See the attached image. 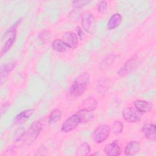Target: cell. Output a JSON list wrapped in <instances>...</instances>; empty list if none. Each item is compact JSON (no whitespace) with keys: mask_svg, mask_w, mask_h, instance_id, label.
I'll list each match as a JSON object with an SVG mask.
<instances>
[{"mask_svg":"<svg viewBox=\"0 0 156 156\" xmlns=\"http://www.w3.org/2000/svg\"><path fill=\"white\" fill-rule=\"evenodd\" d=\"M93 118L92 112L80 109L76 113L68 118L62 124L60 130L63 133L69 132L75 129L80 123L90 121Z\"/></svg>","mask_w":156,"mask_h":156,"instance_id":"6da1fadb","label":"cell"},{"mask_svg":"<svg viewBox=\"0 0 156 156\" xmlns=\"http://www.w3.org/2000/svg\"><path fill=\"white\" fill-rule=\"evenodd\" d=\"M90 79V76L87 72H83L79 74L69 87L70 94L74 97L82 96L87 89Z\"/></svg>","mask_w":156,"mask_h":156,"instance_id":"7a4b0ae2","label":"cell"},{"mask_svg":"<svg viewBox=\"0 0 156 156\" xmlns=\"http://www.w3.org/2000/svg\"><path fill=\"white\" fill-rule=\"evenodd\" d=\"M23 18L18 19V21H16L14 24H13L9 28L7 29V30L4 34L2 40H4L5 38H7V39L5 40L4 44H3L1 51V57H2L4 54H5L12 46L16 35V30L19 26V25L21 24Z\"/></svg>","mask_w":156,"mask_h":156,"instance_id":"3957f363","label":"cell"},{"mask_svg":"<svg viewBox=\"0 0 156 156\" xmlns=\"http://www.w3.org/2000/svg\"><path fill=\"white\" fill-rule=\"evenodd\" d=\"M43 127V122L41 119L37 120L32 123L23 135L24 144L27 146L31 145L40 134Z\"/></svg>","mask_w":156,"mask_h":156,"instance_id":"277c9868","label":"cell"},{"mask_svg":"<svg viewBox=\"0 0 156 156\" xmlns=\"http://www.w3.org/2000/svg\"><path fill=\"white\" fill-rule=\"evenodd\" d=\"M110 130V127L108 125L105 124H101L93 132L92 138L96 143H102L108 138Z\"/></svg>","mask_w":156,"mask_h":156,"instance_id":"5b68a950","label":"cell"},{"mask_svg":"<svg viewBox=\"0 0 156 156\" xmlns=\"http://www.w3.org/2000/svg\"><path fill=\"white\" fill-rule=\"evenodd\" d=\"M81 24L83 29L90 34H93L96 30V21L93 14L85 12L81 18Z\"/></svg>","mask_w":156,"mask_h":156,"instance_id":"8992f818","label":"cell"},{"mask_svg":"<svg viewBox=\"0 0 156 156\" xmlns=\"http://www.w3.org/2000/svg\"><path fill=\"white\" fill-rule=\"evenodd\" d=\"M138 64V58L136 55H135L129 58L124 65L120 68L118 71V74L120 77H125L132 72Z\"/></svg>","mask_w":156,"mask_h":156,"instance_id":"52a82bcc","label":"cell"},{"mask_svg":"<svg viewBox=\"0 0 156 156\" xmlns=\"http://www.w3.org/2000/svg\"><path fill=\"white\" fill-rule=\"evenodd\" d=\"M122 115L124 120L127 122H138L141 120L143 113L138 111L135 108L127 107L123 109Z\"/></svg>","mask_w":156,"mask_h":156,"instance_id":"ba28073f","label":"cell"},{"mask_svg":"<svg viewBox=\"0 0 156 156\" xmlns=\"http://www.w3.org/2000/svg\"><path fill=\"white\" fill-rule=\"evenodd\" d=\"M62 40L70 49H75L77 46L78 37L73 32L68 31L65 32L62 36Z\"/></svg>","mask_w":156,"mask_h":156,"instance_id":"9c48e42d","label":"cell"},{"mask_svg":"<svg viewBox=\"0 0 156 156\" xmlns=\"http://www.w3.org/2000/svg\"><path fill=\"white\" fill-rule=\"evenodd\" d=\"M144 136L151 141H155L156 139L155 125L151 123L144 124L141 129Z\"/></svg>","mask_w":156,"mask_h":156,"instance_id":"30bf717a","label":"cell"},{"mask_svg":"<svg viewBox=\"0 0 156 156\" xmlns=\"http://www.w3.org/2000/svg\"><path fill=\"white\" fill-rule=\"evenodd\" d=\"M140 150V144L138 141L133 140L129 142L124 148V155H133L136 154Z\"/></svg>","mask_w":156,"mask_h":156,"instance_id":"8fae6325","label":"cell"},{"mask_svg":"<svg viewBox=\"0 0 156 156\" xmlns=\"http://www.w3.org/2000/svg\"><path fill=\"white\" fill-rule=\"evenodd\" d=\"M104 153L108 156H118L121 153V150L119 146L115 141L109 143L104 148Z\"/></svg>","mask_w":156,"mask_h":156,"instance_id":"7c38bea8","label":"cell"},{"mask_svg":"<svg viewBox=\"0 0 156 156\" xmlns=\"http://www.w3.org/2000/svg\"><path fill=\"white\" fill-rule=\"evenodd\" d=\"M98 102L93 97H88L84 99L81 104V108L88 112H93L97 107Z\"/></svg>","mask_w":156,"mask_h":156,"instance_id":"4fadbf2b","label":"cell"},{"mask_svg":"<svg viewBox=\"0 0 156 156\" xmlns=\"http://www.w3.org/2000/svg\"><path fill=\"white\" fill-rule=\"evenodd\" d=\"M122 22V16L119 13L113 14L108 20L107 23L108 30H113L118 27Z\"/></svg>","mask_w":156,"mask_h":156,"instance_id":"5bb4252c","label":"cell"},{"mask_svg":"<svg viewBox=\"0 0 156 156\" xmlns=\"http://www.w3.org/2000/svg\"><path fill=\"white\" fill-rule=\"evenodd\" d=\"M135 108L142 113H149L152 109L151 104L146 101L138 99L134 102Z\"/></svg>","mask_w":156,"mask_h":156,"instance_id":"9a60e30c","label":"cell"},{"mask_svg":"<svg viewBox=\"0 0 156 156\" xmlns=\"http://www.w3.org/2000/svg\"><path fill=\"white\" fill-rule=\"evenodd\" d=\"M14 67L15 64L12 62L7 63L1 66L0 68V79L1 83H2L4 80H5V79H6L9 74L12 71Z\"/></svg>","mask_w":156,"mask_h":156,"instance_id":"2e32d148","label":"cell"},{"mask_svg":"<svg viewBox=\"0 0 156 156\" xmlns=\"http://www.w3.org/2000/svg\"><path fill=\"white\" fill-rule=\"evenodd\" d=\"M51 46L53 50L59 52H66L70 49V48L61 39H55L52 42Z\"/></svg>","mask_w":156,"mask_h":156,"instance_id":"e0dca14e","label":"cell"},{"mask_svg":"<svg viewBox=\"0 0 156 156\" xmlns=\"http://www.w3.org/2000/svg\"><path fill=\"white\" fill-rule=\"evenodd\" d=\"M34 113V109L29 108L25 110L20 113H18L14 119V122H20L23 121H25L29 118Z\"/></svg>","mask_w":156,"mask_h":156,"instance_id":"ac0fdd59","label":"cell"},{"mask_svg":"<svg viewBox=\"0 0 156 156\" xmlns=\"http://www.w3.org/2000/svg\"><path fill=\"white\" fill-rule=\"evenodd\" d=\"M91 151L90 146L88 143L84 142L80 144L77 148L76 151V155L79 156L87 155Z\"/></svg>","mask_w":156,"mask_h":156,"instance_id":"d6986e66","label":"cell"},{"mask_svg":"<svg viewBox=\"0 0 156 156\" xmlns=\"http://www.w3.org/2000/svg\"><path fill=\"white\" fill-rule=\"evenodd\" d=\"M115 57H116L115 54H110L101 62L99 65V68L102 70L107 69L113 64L115 59Z\"/></svg>","mask_w":156,"mask_h":156,"instance_id":"ffe728a7","label":"cell"},{"mask_svg":"<svg viewBox=\"0 0 156 156\" xmlns=\"http://www.w3.org/2000/svg\"><path fill=\"white\" fill-rule=\"evenodd\" d=\"M62 118V112L58 109L55 108L52 110L49 115V119L48 122L50 124H53L57 122L58 121H59Z\"/></svg>","mask_w":156,"mask_h":156,"instance_id":"44dd1931","label":"cell"},{"mask_svg":"<svg viewBox=\"0 0 156 156\" xmlns=\"http://www.w3.org/2000/svg\"><path fill=\"white\" fill-rule=\"evenodd\" d=\"M51 38V34L48 30H43L38 34V40L42 44L48 43L50 41Z\"/></svg>","mask_w":156,"mask_h":156,"instance_id":"7402d4cb","label":"cell"},{"mask_svg":"<svg viewBox=\"0 0 156 156\" xmlns=\"http://www.w3.org/2000/svg\"><path fill=\"white\" fill-rule=\"evenodd\" d=\"M112 132L115 134H120L123 130V124L119 121H115L112 125L110 129Z\"/></svg>","mask_w":156,"mask_h":156,"instance_id":"603a6c76","label":"cell"},{"mask_svg":"<svg viewBox=\"0 0 156 156\" xmlns=\"http://www.w3.org/2000/svg\"><path fill=\"white\" fill-rule=\"evenodd\" d=\"M24 132H25V130L23 127L18 128V129L16 130L15 132V135H14V140L15 141V142L18 141L21 139H23Z\"/></svg>","mask_w":156,"mask_h":156,"instance_id":"cb8c5ba5","label":"cell"},{"mask_svg":"<svg viewBox=\"0 0 156 156\" xmlns=\"http://www.w3.org/2000/svg\"><path fill=\"white\" fill-rule=\"evenodd\" d=\"M90 1H87V0H81V1H72V5L74 8L76 9H81L82 7L85 6L87 5L89 2H90Z\"/></svg>","mask_w":156,"mask_h":156,"instance_id":"d4e9b609","label":"cell"},{"mask_svg":"<svg viewBox=\"0 0 156 156\" xmlns=\"http://www.w3.org/2000/svg\"><path fill=\"white\" fill-rule=\"evenodd\" d=\"M107 2L106 1H101L99 2V3L98 4V11L100 13H104L106 10H107Z\"/></svg>","mask_w":156,"mask_h":156,"instance_id":"484cf974","label":"cell"},{"mask_svg":"<svg viewBox=\"0 0 156 156\" xmlns=\"http://www.w3.org/2000/svg\"><path fill=\"white\" fill-rule=\"evenodd\" d=\"M76 31H77V35L78 38L80 40H82L84 37V33H83V30H82V29L79 26H77Z\"/></svg>","mask_w":156,"mask_h":156,"instance_id":"4316f807","label":"cell"},{"mask_svg":"<svg viewBox=\"0 0 156 156\" xmlns=\"http://www.w3.org/2000/svg\"><path fill=\"white\" fill-rule=\"evenodd\" d=\"M10 106V104L8 102H6V103H4L2 105H1V115L3 114V113L5 112L6 110L8 109L9 107Z\"/></svg>","mask_w":156,"mask_h":156,"instance_id":"83f0119b","label":"cell"}]
</instances>
